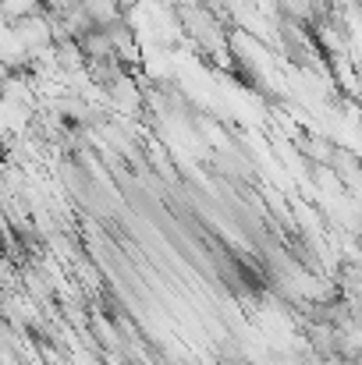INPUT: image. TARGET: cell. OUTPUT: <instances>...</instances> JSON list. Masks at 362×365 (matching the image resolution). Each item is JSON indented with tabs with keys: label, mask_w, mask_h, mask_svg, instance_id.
<instances>
[{
	"label": "cell",
	"mask_w": 362,
	"mask_h": 365,
	"mask_svg": "<svg viewBox=\"0 0 362 365\" xmlns=\"http://www.w3.org/2000/svg\"><path fill=\"white\" fill-rule=\"evenodd\" d=\"M11 32H14L18 43L29 50V57H32L36 50H43V46H54V43H50V18H46L43 11H39V14H29V18H21V21H14Z\"/></svg>",
	"instance_id": "obj_1"
},
{
	"label": "cell",
	"mask_w": 362,
	"mask_h": 365,
	"mask_svg": "<svg viewBox=\"0 0 362 365\" xmlns=\"http://www.w3.org/2000/svg\"><path fill=\"white\" fill-rule=\"evenodd\" d=\"M295 217H298V224H302L313 238H320V235H323V227H320V213H316L309 202H295Z\"/></svg>",
	"instance_id": "obj_7"
},
{
	"label": "cell",
	"mask_w": 362,
	"mask_h": 365,
	"mask_svg": "<svg viewBox=\"0 0 362 365\" xmlns=\"http://www.w3.org/2000/svg\"><path fill=\"white\" fill-rule=\"evenodd\" d=\"M54 53H57V71H61V75H75V71H82V68H86V57H82V50H79V43H75V39L57 43V46H54Z\"/></svg>",
	"instance_id": "obj_5"
},
{
	"label": "cell",
	"mask_w": 362,
	"mask_h": 365,
	"mask_svg": "<svg viewBox=\"0 0 362 365\" xmlns=\"http://www.w3.org/2000/svg\"><path fill=\"white\" fill-rule=\"evenodd\" d=\"M82 11H86V18H89L93 29H111L124 14V7H121L118 0H82Z\"/></svg>",
	"instance_id": "obj_3"
},
{
	"label": "cell",
	"mask_w": 362,
	"mask_h": 365,
	"mask_svg": "<svg viewBox=\"0 0 362 365\" xmlns=\"http://www.w3.org/2000/svg\"><path fill=\"white\" fill-rule=\"evenodd\" d=\"M93 323V330H96V337H100V344H107V348H121V337L114 334V327L104 319V316H93L89 319Z\"/></svg>",
	"instance_id": "obj_8"
},
{
	"label": "cell",
	"mask_w": 362,
	"mask_h": 365,
	"mask_svg": "<svg viewBox=\"0 0 362 365\" xmlns=\"http://www.w3.org/2000/svg\"><path fill=\"white\" fill-rule=\"evenodd\" d=\"M295 145H298V153H302L306 160H313L316 167H331L334 149H338V142H334V138H327V135H320V131L298 135V138H295Z\"/></svg>",
	"instance_id": "obj_2"
},
{
	"label": "cell",
	"mask_w": 362,
	"mask_h": 365,
	"mask_svg": "<svg viewBox=\"0 0 362 365\" xmlns=\"http://www.w3.org/2000/svg\"><path fill=\"white\" fill-rule=\"evenodd\" d=\"M39 11H43V0H0V18L7 25H14L29 14H39Z\"/></svg>",
	"instance_id": "obj_6"
},
{
	"label": "cell",
	"mask_w": 362,
	"mask_h": 365,
	"mask_svg": "<svg viewBox=\"0 0 362 365\" xmlns=\"http://www.w3.org/2000/svg\"><path fill=\"white\" fill-rule=\"evenodd\" d=\"M75 43H79V50H82V57H86V61H111V57H114L111 39H107V32H104V29H89V32H82Z\"/></svg>",
	"instance_id": "obj_4"
}]
</instances>
